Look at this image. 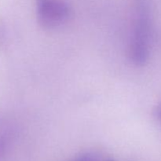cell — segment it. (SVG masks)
Instances as JSON below:
<instances>
[{
	"label": "cell",
	"instance_id": "5b68a950",
	"mask_svg": "<svg viewBox=\"0 0 161 161\" xmlns=\"http://www.w3.org/2000/svg\"><path fill=\"white\" fill-rule=\"evenodd\" d=\"M108 161H112V160H108Z\"/></svg>",
	"mask_w": 161,
	"mask_h": 161
},
{
	"label": "cell",
	"instance_id": "7a4b0ae2",
	"mask_svg": "<svg viewBox=\"0 0 161 161\" xmlns=\"http://www.w3.org/2000/svg\"><path fill=\"white\" fill-rule=\"evenodd\" d=\"M39 22L47 28H53L65 23L71 14L70 8L62 0H38Z\"/></svg>",
	"mask_w": 161,
	"mask_h": 161
},
{
	"label": "cell",
	"instance_id": "3957f363",
	"mask_svg": "<svg viewBox=\"0 0 161 161\" xmlns=\"http://www.w3.org/2000/svg\"><path fill=\"white\" fill-rule=\"evenodd\" d=\"M15 136V127L11 121L0 118V160L10 147Z\"/></svg>",
	"mask_w": 161,
	"mask_h": 161
},
{
	"label": "cell",
	"instance_id": "277c9868",
	"mask_svg": "<svg viewBox=\"0 0 161 161\" xmlns=\"http://www.w3.org/2000/svg\"><path fill=\"white\" fill-rule=\"evenodd\" d=\"M73 161H102L101 157L95 153H86L75 158Z\"/></svg>",
	"mask_w": 161,
	"mask_h": 161
},
{
	"label": "cell",
	"instance_id": "6da1fadb",
	"mask_svg": "<svg viewBox=\"0 0 161 161\" xmlns=\"http://www.w3.org/2000/svg\"><path fill=\"white\" fill-rule=\"evenodd\" d=\"M152 38V24L146 5L141 4L135 11L130 41V56L138 65L148 59Z\"/></svg>",
	"mask_w": 161,
	"mask_h": 161
}]
</instances>
